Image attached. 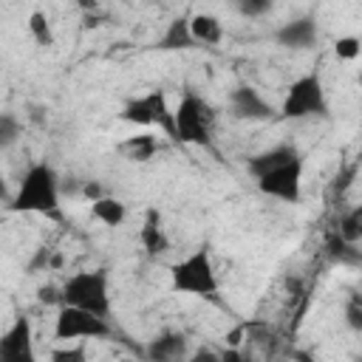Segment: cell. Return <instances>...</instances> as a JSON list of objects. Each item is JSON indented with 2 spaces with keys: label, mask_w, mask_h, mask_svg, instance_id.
Segmentation results:
<instances>
[{
  "label": "cell",
  "mask_w": 362,
  "mask_h": 362,
  "mask_svg": "<svg viewBox=\"0 0 362 362\" xmlns=\"http://www.w3.org/2000/svg\"><path fill=\"white\" fill-rule=\"evenodd\" d=\"M59 195H62V181L57 170L48 161H37L23 173V181L8 201L11 212H34L45 218H62L59 212Z\"/></svg>",
  "instance_id": "obj_1"
},
{
  "label": "cell",
  "mask_w": 362,
  "mask_h": 362,
  "mask_svg": "<svg viewBox=\"0 0 362 362\" xmlns=\"http://www.w3.org/2000/svg\"><path fill=\"white\" fill-rule=\"evenodd\" d=\"M170 288L175 294H187V297L218 300L221 283H218V272L212 263V252L206 246H198L187 257L175 260L170 266Z\"/></svg>",
  "instance_id": "obj_2"
},
{
  "label": "cell",
  "mask_w": 362,
  "mask_h": 362,
  "mask_svg": "<svg viewBox=\"0 0 362 362\" xmlns=\"http://www.w3.org/2000/svg\"><path fill=\"white\" fill-rule=\"evenodd\" d=\"M62 303L110 317V274L107 269H82L62 283Z\"/></svg>",
  "instance_id": "obj_3"
},
{
  "label": "cell",
  "mask_w": 362,
  "mask_h": 362,
  "mask_svg": "<svg viewBox=\"0 0 362 362\" xmlns=\"http://www.w3.org/2000/svg\"><path fill=\"white\" fill-rule=\"evenodd\" d=\"M328 113H331V107H328L325 85L317 71L297 76L280 102L283 119H328Z\"/></svg>",
  "instance_id": "obj_4"
},
{
  "label": "cell",
  "mask_w": 362,
  "mask_h": 362,
  "mask_svg": "<svg viewBox=\"0 0 362 362\" xmlns=\"http://www.w3.org/2000/svg\"><path fill=\"white\" fill-rule=\"evenodd\" d=\"M175 141L212 147V107L195 90H187L175 105Z\"/></svg>",
  "instance_id": "obj_5"
},
{
  "label": "cell",
  "mask_w": 362,
  "mask_h": 362,
  "mask_svg": "<svg viewBox=\"0 0 362 362\" xmlns=\"http://www.w3.org/2000/svg\"><path fill=\"white\" fill-rule=\"evenodd\" d=\"M110 337L107 317H99L93 311L76 308V305H59L54 320V339L59 342H85V339H102Z\"/></svg>",
  "instance_id": "obj_6"
},
{
  "label": "cell",
  "mask_w": 362,
  "mask_h": 362,
  "mask_svg": "<svg viewBox=\"0 0 362 362\" xmlns=\"http://www.w3.org/2000/svg\"><path fill=\"white\" fill-rule=\"evenodd\" d=\"M303 167H305V158L297 156L263 175H257V189L269 198H277L283 204H300L303 198Z\"/></svg>",
  "instance_id": "obj_7"
},
{
  "label": "cell",
  "mask_w": 362,
  "mask_h": 362,
  "mask_svg": "<svg viewBox=\"0 0 362 362\" xmlns=\"http://www.w3.org/2000/svg\"><path fill=\"white\" fill-rule=\"evenodd\" d=\"M229 113L240 122H266V119L277 116L274 105L252 85H238L229 93Z\"/></svg>",
  "instance_id": "obj_8"
},
{
  "label": "cell",
  "mask_w": 362,
  "mask_h": 362,
  "mask_svg": "<svg viewBox=\"0 0 362 362\" xmlns=\"http://www.w3.org/2000/svg\"><path fill=\"white\" fill-rule=\"evenodd\" d=\"M0 359L3 362H31L34 359V337H31V320L20 314L6 334L0 337Z\"/></svg>",
  "instance_id": "obj_9"
},
{
  "label": "cell",
  "mask_w": 362,
  "mask_h": 362,
  "mask_svg": "<svg viewBox=\"0 0 362 362\" xmlns=\"http://www.w3.org/2000/svg\"><path fill=\"white\" fill-rule=\"evenodd\" d=\"M274 42L286 51H305L317 42V20L311 14L291 17L280 28H274Z\"/></svg>",
  "instance_id": "obj_10"
},
{
  "label": "cell",
  "mask_w": 362,
  "mask_h": 362,
  "mask_svg": "<svg viewBox=\"0 0 362 362\" xmlns=\"http://www.w3.org/2000/svg\"><path fill=\"white\" fill-rule=\"evenodd\" d=\"M147 359L153 362H178V359H187L192 356L189 354V342L181 331H161L156 334L150 342H147Z\"/></svg>",
  "instance_id": "obj_11"
},
{
  "label": "cell",
  "mask_w": 362,
  "mask_h": 362,
  "mask_svg": "<svg viewBox=\"0 0 362 362\" xmlns=\"http://www.w3.org/2000/svg\"><path fill=\"white\" fill-rule=\"evenodd\" d=\"M139 240L144 246V252L150 257H161L167 249H170V238L164 232V223H161V212L156 206H150L144 212V221H141V229H139Z\"/></svg>",
  "instance_id": "obj_12"
},
{
  "label": "cell",
  "mask_w": 362,
  "mask_h": 362,
  "mask_svg": "<svg viewBox=\"0 0 362 362\" xmlns=\"http://www.w3.org/2000/svg\"><path fill=\"white\" fill-rule=\"evenodd\" d=\"M195 37H192V28H189V17L178 14L167 23V28L161 31V37L153 42L156 51H189L195 48Z\"/></svg>",
  "instance_id": "obj_13"
},
{
  "label": "cell",
  "mask_w": 362,
  "mask_h": 362,
  "mask_svg": "<svg viewBox=\"0 0 362 362\" xmlns=\"http://www.w3.org/2000/svg\"><path fill=\"white\" fill-rule=\"evenodd\" d=\"M297 156H303V153H300L294 144H274V147H269V150L252 156V158L246 161V170L257 178V175H263V173H269V170H274V167H280V164H286V161H291V158H297Z\"/></svg>",
  "instance_id": "obj_14"
},
{
  "label": "cell",
  "mask_w": 362,
  "mask_h": 362,
  "mask_svg": "<svg viewBox=\"0 0 362 362\" xmlns=\"http://www.w3.org/2000/svg\"><path fill=\"white\" fill-rule=\"evenodd\" d=\"M189 28H192V37L198 45H218L223 40V23L215 14H206V11L192 14Z\"/></svg>",
  "instance_id": "obj_15"
},
{
  "label": "cell",
  "mask_w": 362,
  "mask_h": 362,
  "mask_svg": "<svg viewBox=\"0 0 362 362\" xmlns=\"http://www.w3.org/2000/svg\"><path fill=\"white\" fill-rule=\"evenodd\" d=\"M119 119L127 124H139V127H156V110H153L150 93L124 102V107L119 110Z\"/></svg>",
  "instance_id": "obj_16"
},
{
  "label": "cell",
  "mask_w": 362,
  "mask_h": 362,
  "mask_svg": "<svg viewBox=\"0 0 362 362\" xmlns=\"http://www.w3.org/2000/svg\"><path fill=\"white\" fill-rule=\"evenodd\" d=\"M90 215L105 226H122L127 218V206H124V201H119L113 195H102V198L90 201Z\"/></svg>",
  "instance_id": "obj_17"
},
{
  "label": "cell",
  "mask_w": 362,
  "mask_h": 362,
  "mask_svg": "<svg viewBox=\"0 0 362 362\" xmlns=\"http://www.w3.org/2000/svg\"><path fill=\"white\" fill-rule=\"evenodd\" d=\"M119 150H122L130 161H150V158L156 156V150H158V141H156V136H150V133H139V136H127V139L119 144Z\"/></svg>",
  "instance_id": "obj_18"
},
{
  "label": "cell",
  "mask_w": 362,
  "mask_h": 362,
  "mask_svg": "<svg viewBox=\"0 0 362 362\" xmlns=\"http://www.w3.org/2000/svg\"><path fill=\"white\" fill-rule=\"evenodd\" d=\"M337 232L348 243H362V204H356L348 212H342V218L337 223Z\"/></svg>",
  "instance_id": "obj_19"
},
{
  "label": "cell",
  "mask_w": 362,
  "mask_h": 362,
  "mask_svg": "<svg viewBox=\"0 0 362 362\" xmlns=\"http://www.w3.org/2000/svg\"><path fill=\"white\" fill-rule=\"evenodd\" d=\"M28 34L42 48H51L54 45V28H51V20H48L45 11H31L28 14Z\"/></svg>",
  "instance_id": "obj_20"
},
{
  "label": "cell",
  "mask_w": 362,
  "mask_h": 362,
  "mask_svg": "<svg viewBox=\"0 0 362 362\" xmlns=\"http://www.w3.org/2000/svg\"><path fill=\"white\" fill-rule=\"evenodd\" d=\"M334 54H337V59L351 62V59H356L362 54V40L354 37V34H345V37L334 40Z\"/></svg>",
  "instance_id": "obj_21"
},
{
  "label": "cell",
  "mask_w": 362,
  "mask_h": 362,
  "mask_svg": "<svg viewBox=\"0 0 362 362\" xmlns=\"http://www.w3.org/2000/svg\"><path fill=\"white\" fill-rule=\"evenodd\" d=\"M235 8L240 17L255 20V17H266L274 8V0H235Z\"/></svg>",
  "instance_id": "obj_22"
},
{
  "label": "cell",
  "mask_w": 362,
  "mask_h": 362,
  "mask_svg": "<svg viewBox=\"0 0 362 362\" xmlns=\"http://www.w3.org/2000/svg\"><path fill=\"white\" fill-rule=\"evenodd\" d=\"M20 122H17V116L14 113H3L0 116V147H11L14 141H17V136H20Z\"/></svg>",
  "instance_id": "obj_23"
},
{
  "label": "cell",
  "mask_w": 362,
  "mask_h": 362,
  "mask_svg": "<svg viewBox=\"0 0 362 362\" xmlns=\"http://www.w3.org/2000/svg\"><path fill=\"white\" fill-rule=\"evenodd\" d=\"M51 359L54 362H85L88 359V354H85V342H79L76 348H57V351H51Z\"/></svg>",
  "instance_id": "obj_24"
},
{
  "label": "cell",
  "mask_w": 362,
  "mask_h": 362,
  "mask_svg": "<svg viewBox=\"0 0 362 362\" xmlns=\"http://www.w3.org/2000/svg\"><path fill=\"white\" fill-rule=\"evenodd\" d=\"M345 322L351 331L362 334V300H348L345 303Z\"/></svg>",
  "instance_id": "obj_25"
},
{
  "label": "cell",
  "mask_w": 362,
  "mask_h": 362,
  "mask_svg": "<svg viewBox=\"0 0 362 362\" xmlns=\"http://www.w3.org/2000/svg\"><path fill=\"white\" fill-rule=\"evenodd\" d=\"M37 300L45 303V305H51V303L62 305V288H57V286H40L37 288Z\"/></svg>",
  "instance_id": "obj_26"
},
{
  "label": "cell",
  "mask_w": 362,
  "mask_h": 362,
  "mask_svg": "<svg viewBox=\"0 0 362 362\" xmlns=\"http://www.w3.org/2000/svg\"><path fill=\"white\" fill-rule=\"evenodd\" d=\"M102 195H105V189H102L99 181H82V198L96 201V198H102Z\"/></svg>",
  "instance_id": "obj_27"
},
{
  "label": "cell",
  "mask_w": 362,
  "mask_h": 362,
  "mask_svg": "<svg viewBox=\"0 0 362 362\" xmlns=\"http://www.w3.org/2000/svg\"><path fill=\"white\" fill-rule=\"evenodd\" d=\"M76 6H79L82 14H88V11H96L99 8V0H76Z\"/></svg>",
  "instance_id": "obj_28"
}]
</instances>
